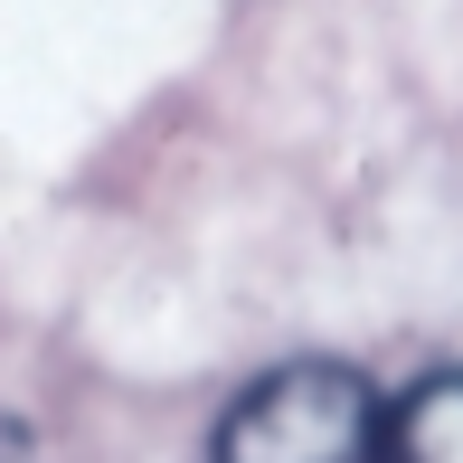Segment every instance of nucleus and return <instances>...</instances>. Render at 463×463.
I'll use <instances>...</instances> for the list:
<instances>
[{"label":"nucleus","instance_id":"1","mask_svg":"<svg viewBox=\"0 0 463 463\" xmlns=\"http://www.w3.org/2000/svg\"><path fill=\"white\" fill-rule=\"evenodd\" d=\"M378 454V397L341 360H293L227 407L218 463H369Z\"/></svg>","mask_w":463,"mask_h":463},{"label":"nucleus","instance_id":"2","mask_svg":"<svg viewBox=\"0 0 463 463\" xmlns=\"http://www.w3.org/2000/svg\"><path fill=\"white\" fill-rule=\"evenodd\" d=\"M369 463H463V369L397 397V416H378V454Z\"/></svg>","mask_w":463,"mask_h":463},{"label":"nucleus","instance_id":"3","mask_svg":"<svg viewBox=\"0 0 463 463\" xmlns=\"http://www.w3.org/2000/svg\"><path fill=\"white\" fill-rule=\"evenodd\" d=\"M0 463H29V435H19L10 416H0Z\"/></svg>","mask_w":463,"mask_h":463}]
</instances>
